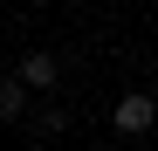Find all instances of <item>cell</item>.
<instances>
[{
  "instance_id": "1",
  "label": "cell",
  "mask_w": 158,
  "mask_h": 151,
  "mask_svg": "<svg viewBox=\"0 0 158 151\" xmlns=\"http://www.w3.org/2000/svg\"><path fill=\"white\" fill-rule=\"evenodd\" d=\"M14 83H21V89H48V83H62V62L48 55V48H28L21 69H14Z\"/></svg>"
},
{
  "instance_id": "2",
  "label": "cell",
  "mask_w": 158,
  "mask_h": 151,
  "mask_svg": "<svg viewBox=\"0 0 158 151\" xmlns=\"http://www.w3.org/2000/svg\"><path fill=\"white\" fill-rule=\"evenodd\" d=\"M151 117H158V110H151V96H144V89L117 96V131H124V137H144V131H151Z\"/></svg>"
},
{
  "instance_id": "3",
  "label": "cell",
  "mask_w": 158,
  "mask_h": 151,
  "mask_svg": "<svg viewBox=\"0 0 158 151\" xmlns=\"http://www.w3.org/2000/svg\"><path fill=\"white\" fill-rule=\"evenodd\" d=\"M21 110H28V89H21V83H14V76H7V83H0V117H7V124H14Z\"/></svg>"
}]
</instances>
